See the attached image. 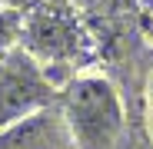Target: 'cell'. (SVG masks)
Here are the masks:
<instances>
[{"label": "cell", "instance_id": "6da1fadb", "mask_svg": "<svg viewBox=\"0 0 153 149\" xmlns=\"http://www.w3.org/2000/svg\"><path fill=\"white\" fill-rule=\"evenodd\" d=\"M60 113L73 133L76 149H110L123 126V109L113 86L100 76L73 80L60 99Z\"/></svg>", "mask_w": 153, "mask_h": 149}, {"label": "cell", "instance_id": "7a4b0ae2", "mask_svg": "<svg viewBox=\"0 0 153 149\" xmlns=\"http://www.w3.org/2000/svg\"><path fill=\"white\" fill-rule=\"evenodd\" d=\"M53 103H57L53 83L43 76L40 63L23 46H10L0 57V129Z\"/></svg>", "mask_w": 153, "mask_h": 149}, {"label": "cell", "instance_id": "3957f363", "mask_svg": "<svg viewBox=\"0 0 153 149\" xmlns=\"http://www.w3.org/2000/svg\"><path fill=\"white\" fill-rule=\"evenodd\" d=\"M20 40L23 50L33 60H80L87 50V37L67 10L50 7V4H30L27 17H20Z\"/></svg>", "mask_w": 153, "mask_h": 149}, {"label": "cell", "instance_id": "277c9868", "mask_svg": "<svg viewBox=\"0 0 153 149\" xmlns=\"http://www.w3.org/2000/svg\"><path fill=\"white\" fill-rule=\"evenodd\" d=\"M0 149H76V142L63 113L57 106H47L0 129Z\"/></svg>", "mask_w": 153, "mask_h": 149}, {"label": "cell", "instance_id": "5b68a950", "mask_svg": "<svg viewBox=\"0 0 153 149\" xmlns=\"http://www.w3.org/2000/svg\"><path fill=\"white\" fill-rule=\"evenodd\" d=\"M30 4H33V0H0V7H4V10H17V13L27 10Z\"/></svg>", "mask_w": 153, "mask_h": 149}]
</instances>
